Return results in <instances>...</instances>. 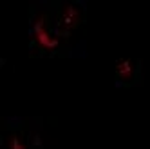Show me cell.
<instances>
[{
    "mask_svg": "<svg viewBox=\"0 0 150 149\" xmlns=\"http://www.w3.org/2000/svg\"><path fill=\"white\" fill-rule=\"evenodd\" d=\"M29 40L31 49L38 55H56L65 46L56 31L54 11H51V6H42V11H38V6L33 7L29 18Z\"/></svg>",
    "mask_w": 150,
    "mask_h": 149,
    "instance_id": "6da1fadb",
    "label": "cell"
},
{
    "mask_svg": "<svg viewBox=\"0 0 150 149\" xmlns=\"http://www.w3.org/2000/svg\"><path fill=\"white\" fill-rule=\"evenodd\" d=\"M54 11V24L58 35L63 42H69L71 35L78 31L85 20V4L83 2H67V4H56Z\"/></svg>",
    "mask_w": 150,
    "mask_h": 149,
    "instance_id": "7a4b0ae2",
    "label": "cell"
},
{
    "mask_svg": "<svg viewBox=\"0 0 150 149\" xmlns=\"http://www.w3.org/2000/svg\"><path fill=\"white\" fill-rule=\"evenodd\" d=\"M15 125H6V129L2 131V149H29L27 135L25 129L22 127L20 120H13Z\"/></svg>",
    "mask_w": 150,
    "mask_h": 149,
    "instance_id": "3957f363",
    "label": "cell"
},
{
    "mask_svg": "<svg viewBox=\"0 0 150 149\" xmlns=\"http://www.w3.org/2000/svg\"><path fill=\"white\" fill-rule=\"evenodd\" d=\"M139 74V62L132 58H123L116 64V84L117 86H132Z\"/></svg>",
    "mask_w": 150,
    "mask_h": 149,
    "instance_id": "277c9868",
    "label": "cell"
}]
</instances>
